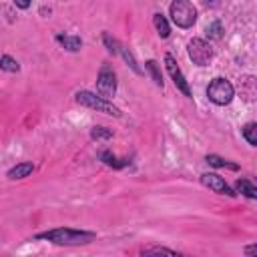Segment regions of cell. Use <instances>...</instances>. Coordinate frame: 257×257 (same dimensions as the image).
<instances>
[{"mask_svg": "<svg viewBox=\"0 0 257 257\" xmlns=\"http://www.w3.org/2000/svg\"><path fill=\"white\" fill-rule=\"evenodd\" d=\"M36 237L38 239H48V241L58 243V245H78V243H88L90 239H94V233L74 231V229H52V231L40 233Z\"/></svg>", "mask_w": 257, "mask_h": 257, "instance_id": "1", "label": "cell"}, {"mask_svg": "<svg viewBox=\"0 0 257 257\" xmlns=\"http://www.w3.org/2000/svg\"><path fill=\"white\" fill-rule=\"evenodd\" d=\"M171 18H173V22L177 26L189 28L197 20V8L189 0H175L171 4Z\"/></svg>", "mask_w": 257, "mask_h": 257, "instance_id": "2", "label": "cell"}, {"mask_svg": "<svg viewBox=\"0 0 257 257\" xmlns=\"http://www.w3.org/2000/svg\"><path fill=\"white\" fill-rule=\"evenodd\" d=\"M76 100L88 108H94L96 112H104V114H112V116H120V110L108 102V98H102V96H96L94 92H88V90H80L76 94Z\"/></svg>", "mask_w": 257, "mask_h": 257, "instance_id": "3", "label": "cell"}, {"mask_svg": "<svg viewBox=\"0 0 257 257\" xmlns=\"http://www.w3.org/2000/svg\"><path fill=\"white\" fill-rule=\"evenodd\" d=\"M207 96L215 104H229L233 98V84L225 78H215L207 88Z\"/></svg>", "mask_w": 257, "mask_h": 257, "instance_id": "4", "label": "cell"}, {"mask_svg": "<svg viewBox=\"0 0 257 257\" xmlns=\"http://www.w3.org/2000/svg\"><path fill=\"white\" fill-rule=\"evenodd\" d=\"M187 50H189V58H191L197 66H205V64H209L211 58H213V48H211L203 38H193V40L189 42Z\"/></svg>", "mask_w": 257, "mask_h": 257, "instance_id": "5", "label": "cell"}, {"mask_svg": "<svg viewBox=\"0 0 257 257\" xmlns=\"http://www.w3.org/2000/svg\"><path fill=\"white\" fill-rule=\"evenodd\" d=\"M96 90L102 98H110L116 90V76L112 72V68L108 64H104L98 72V78H96Z\"/></svg>", "mask_w": 257, "mask_h": 257, "instance_id": "6", "label": "cell"}, {"mask_svg": "<svg viewBox=\"0 0 257 257\" xmlns=\"http://www.w3.org/2000/svg\"><path fill=\"white\" fill-rule=\"evenodd\" d=\"M165 64H167V70H169L171 78L175 80V86H177L185 96H189V94H191V90H189V84H187V80H185V76H183L181 68L177 66V60H175L171 54H165Z\"/></svg>", "mask_w": 257, "mask_h": 257, "instance_id": "7", "label": "cell"}, {"mask_svg": "<svg viewBox=\"0 0 257 257\" xmlns=\"http://www.w3.org/2000/svg\"><path fill=\"white\" fill-rule=\"evenodd\" d=\"M201 181H203V185L205 187H209L211 191H215V193H221V195H235L231 189H229V185L225 183V179L223 177H219V175H215V173H205L203 177H201Z\"/></svg>", "mask_w": 257, "mask_h": 257, "instance_id": "8", "label": "cell"}, {"mask_svg": "<svg viewBox=\"0 0 257 257\" xmlns=\"http://www.w3.org/2000/svg\"><path fill=\"white\" fill-rule=\"evenodd\" d=\"M32 171H34V165H32V163H18L16 167H12V169L8 171V177H10V179H24V177H28Z\"/></svg>", "mask_w": 257, "mask_h": 257, "instance_id": "9", "label": "cell"}, {"mask_svg": "<svg viewBox=\"0 0 257 257\" xmlns=\"http://www.w3.org/2000/svg\"><path fill=\"white\" fill-rule=\"evenodd\" d=\"M153 24H155V28H157V32H159L161 38H167V36H169L171 28H169V22L165 20L163 14H155V16H153Z\"/></svg>", "mask_w": 257, "mask_h": 257, "instance_id": "10", "label": "cell"}, {"mask_svg": "<svg viewBox=\"0 0 257 257\" xmlns=\"http://www.w3.org/2000/svg\"><path fill=\"white\" fill-rule=\"evenodd\" d=\"M237 191L243 193V195H247L249 199H255V197H257V189H255V185H253L251 181H247V179L237 181Z\"/></svg>", "mask_w": 257, "mask_h": 257, "instance_id": "11", "label": "cell"}, {"mask_svg": "<svg viewBox=\"0 0 257 257\" xmlns=\"http://www.w3.org/2000/svg\"><path fill=\"white\" fill-rule=\"evenodd\" d=\"M58 42H60L64 48L72 50V52H74V50H78V48H80V44H82L78 36H66V34H60V36H58Z\"/></svg>", "mask_w": 257, "mask_h": 257, "instance_id": "12", "label": "cell"}, {"mask_svg": "<svg viewBox=\"0 0 257 257\" xmlns=\"http://www.w3.org/2000/svg\"><path fill=\"white\" fill-rule=\"evenodd\" d=\"M243 137L247 139L249 145H257V124H255V122L245 124V128H243Z\"/></svg>", "mask_w": 257, "mask_h": 257, "instance_id": "13", "label": "cell"}, {"mask_svg": "<svg viewBox=\"0 0 257 257\" xmlns=\"http://www.w3.org/2000/svg\"><path fill=\"white\" fill-rule=\"evenodd\" d=\"M0 68L2 70H8V72H18V62L12 58V56H2L0 58Z\"/></svg>", "mask_w": 257, "mask_h": 257, "instance_id": "14", "label": "cell"}, {"mask_svg": "<svg viewBox=\"0 0 257 257\" xmlns=\"http://www.w3.org/2000/svg\"><path fill=\"white\" fill-rule=\"evenodd\" d=\"M207 163L213 165V167H229V169H237V165H231V163H227V161H223L221 157H215V155H209V157H207Z\"/></svg>", "mask_w": 257, "mask_h": 257, "instance_id": "15", "label": "cell"}, {"mask_svg": "<svg viewBox=\"0 0 257 257\" xmlns=\"http://www.w3.org/2000/svg\"><path fill=\"white\" fill-rule=\"evenodd\" d=\"M147 68L151 70L155 82H157L159 86H163V76H161V72H159V68H157V62H155V60H149V62H147Z\"/></svg>", "mask_w": 257, "mask_h": 257, "instance_id": "16", "label": "cell"}, {"mask_svg": "<svg viewBox=\"0 0 257 257\" xmlns=\"http://www.w3.org/2000/svg\"><path fill=\"white\" fill-rule=\"evenodd\" d=\"M221 32H223L221 22H213L211 26H207V34H209L211 38H221Z\"/></svg>", "mask_w": 257, "mask_h": 257, "instance_id": "17", "label": "cell"}, {"mask_svg": "<svg viewBox=\"0 0 257 257\" xmlns=\"http://www.w3.org/2000/svg\"><path fill=\"white\" fill-rule=\"evenodd\" d=\"M145 253H167V255H175L173 249H165V247H151V249H145Z\"/></svg>", "mask_w": 257, "mask_h": 257, "instance_id": "18", "label": "cell"}, {"mask_svg": "<svg viewBox=\"0 0 257 257\" xmlns=\"http://www.w3.org/2000/svg\"><path fill=\"white\" fill-rule=\"evenodd\" d=\"M92 137H110V131H102V128H96V126H94Z\"/></svg>", "mask_w": 257, "mask_h": 257, "instance_id": "19", "label": "cell"}, {"mask_svg": "<svg viewBox=\"0 0 257 257\" xmlns=\"http://www.w3.org/2000/svg\"><path fill=\"white\" fill-rule=\"evenodd\" d=\"M16 2V6H20V8H28L30 6V0H14Z\"/></svg>", "mask_w": 257, "mask_h": 257, "instance_id": "20", "label": "cell"}]
</instances>
